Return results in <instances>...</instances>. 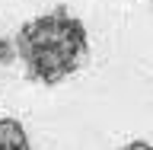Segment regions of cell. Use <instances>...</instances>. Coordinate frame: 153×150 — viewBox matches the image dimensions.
<instances>
[{"instance_id":"cell-4","label":"cell","mask_w":153,"mask_h":150,"mask_svg":"<svg viewBox=\"0 0 153 150\" xmlns=\"http://www.w3.org/2000/svg\"><path fill=\"white\" fill-rule=\"evenodd\" d=\"M118 150H153V144H147V141H131V144H124V147H118Z\"/></svg>"},{"instance_id":"cell-3","label":"cell","mask_w":153,"mask_h":150,"mask_svg":"<svg viewBox=\"0 0 153 150\" xmlns=\"http://www.w3.org/2000/svg\"><path fill=\"white\" fill-rule=\"evenodd\" d=\"M10 61H16V48L7 35H0V64H10Z\"/></svg>"},{"instance_id":"cell-2","label":"cell","mask_w":153,"mask_h":150,"mask_svg":"<svg viewBox=\"0 0 153 150\" xmlns=\"http://www.w3.org/2000/svg\"><path fill=\"white\" fill-rule=\"evenodd\" d=\"M0 150H35L19 118H0Z\"/></svg>"},{"instance_id":"cell-1","label":"cell","mask_w":153,"mask_h":150,"mask_svg":"<svg viewBox=\"0 0 153 150\" xmlns=\"http://www.w3.org/2000/svg\"><path fill=\"white\" fill-rule=\"evenodd\" d=\"M16 57L22 61V70L32 83L54 86L74 77L89 57V35L83 19L61 7L48 10L42 16L22 22V29L13 38Z\"/></svg>"}]
</instances>
